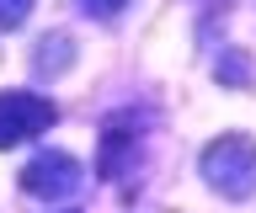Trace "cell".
Segmentation results:
<instances>
[{
	"mask_svg": "<svg viewBox=\"0 0 256 213\" xmlns=\"http://www.w3.org/2000/svg\"><path fill=\"white\" fill-rule=\"evenodd\" d=\"M198 171H203V181L219 197L246 203V197L256 192V139L251 133H224V139H214V144L203 149Z\"/></svg>",
	"mask_w": 256,
	"mask_h": 213,
	"instance_id": "6da1fadb",
	"label": "cell"
},
{
	"mask_svg": "<svg viewBox=\"0 0 256 213\" xmlns=\"http://www.w3.org/2000/svg\"><path fill=\"white\" fill-rule=\"evenodd\" d=\"M54 101L32 96V91H0V149H16L54 128Z\"/></svg>",
	"mask_w": 256,
	"mask_h": 213,
	"instance_id": "7a4b0ae2",
	"label": "cell"
},
{
	"mask_svg": "<svg viewBox=\"0 0 256 213\" xmlns=\"http://www.w3.org/2000/svg\"><path fill=\"white\" fill-rule=\"evenodd\" d=\"M80 187V160L75 155H64V149H43L38 160L22 171V192L38 197V203H59Z\"/></svg>",
	"mask_w": 256,
	"mask_h": 213,
	"instance_id": "3957f363",
	"label": "cell"
},
{
	"mask_svg": "<svg viewBox=\"0 0 256 213\" xmlns=\"http://www.w3.org/2000/svg\"><path fill=\"white\" fill-rule=\"evenodd\" d=\"M134 165H139V139H134L123 123H112V128L102 133V160H96V171L107 181H123Z\"/></svg>",
	"mask_w": 256,
	"mask_h": 213,
	"instance_id": "277c9868",
	"label": "cell"
},
{
	"mask_svg": "<svg viewBox=\"0 0 256 213\" xmlns=\"http://www.w3.org/2000/svg\"><path fill=\"white\" fill-rule=\"evenodd\" d=\"M70 53H75L70 37H43L38 43V75H64L70 69Z\"/></svg>",
	"mask_w": 256,
	"mask_h": 213,
	"instance_id": "5b68a950",
	"label": "cell"
},
{
	"mask_svg": "<svg viewBox=\"0 0 256 213\" xmlns=\"http://www.w3.org/2000/svg\"><path fill=\"white\" fill-rule=\"evenodd\" d=\"M32 16V0H0V32H16Z\"/></svg>",
	"mask_w": 256,
	"mask_h": 213,
	"instance_id": "8992f818",
	"label": "cell"
},
{
	"mask_svg": "<svg viewBox=\"0 0 256 213\" xmlns=\"http://www.w3.org/2000/svg\"><path fill=\"white\" fill-rule=\"evenodd\" d=\"M219 80H235V85H246L251 75H246V53H230V59H219V69H214Z\"/></svg>",
	"mask_w": 256,
	"mask_h": 213,
	"instance_id": "52a82bcc",
	"label": "cell"
},
{
	"mask_svg": "<svg viewBox=\"0 0 256 213\" xmlns=\"http://www.w3.org/2000/svg\"><path fill=\"white\" fill-rule=\"evenodd\" d=\"M80 11H86V16H118V11H123L128 0H75Z\"/></svg>",
	"mask_w": 256,
	"mask_h": 213,
	"instance_id": "ba28073f",
	"label": "cell"
}]
</instances>
